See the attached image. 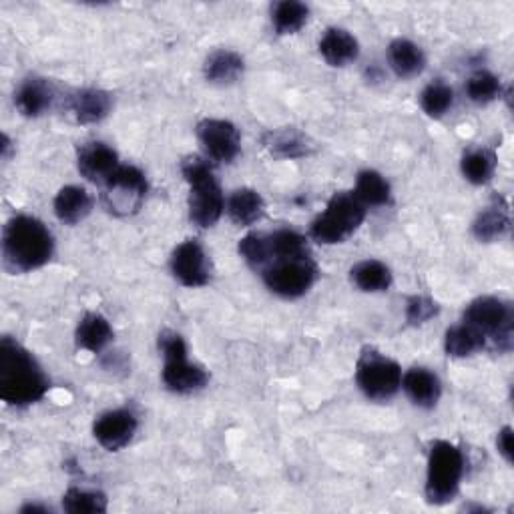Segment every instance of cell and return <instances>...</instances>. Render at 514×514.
<instances>
[{
    "label": "cell",
    "mask_w": 514,
    "mask_h": 514,
    "mask_svg": "<svg viewBox=\"0 0 514 514\" xmlns=\"http://www.w3.org/2000/svg\"><path fill=\"white\" fill-rule=\"evenodd\" d=\"M139 428L137 416L129 408H117L101 414L93 424L95 440L109 452L125 448Z\"/></svg>",
    "instance_id": "13"
},
{
    "label": "cell",
    "mask_w": 514,
    "mask_h": 514,
    "mask_svg": "<svg viewBox=\"0 0 514 514\" xmlns=\"http://www.w3.org/2000/svg\"><path fill=\"white\" fill-rule=\"evenodd\" d=\"M55 99V91L51 83L43 77H29L25 79L17 93H15V105L19 113L27 119H37L45 115Z\"/></svg>",
    "instance_id": "16"
},
{
    "label": "cell",
    "mask_w": 514,
    "mask_h": 514,
    "mask_svg": "<svg viewBox=\"0 0 514 514\" xmlns=\"http://www.w3.org/2000/svg\"><path fill=\"white\" fill-rule=\"evenodd\" d=\"M388 63L398 79H414L424 71L426 55L416 43L396 39L388 47Z\"/></svg>",
    "instance_id": "23"
},
{
    "label": "cell",
    "mask_w": 514,
    "mask_h": 514,
    "mask_svg": "<svg viewBox=\"0 0 514 514\" xmlns=\"http://www.w3.org/2000/svg\"><path fill=\"white\" fill-rule=\"evenodd\" d=\"M119 165L121 163H119L117 151L103 141H93L83 145L77 155L79 173L97 185H103Z\"/></svg>",
    "instance_id": "14"
},
{
    "label": "cell",
    "mask_w": 514,
    "mask_h": 514,
    "mask_svg": "<svg viewBox=\"0 0 514 514\" xmlns=\"http://www.w3.org/2000/svg\"><path fill=\"white\" fill-rule=\"evenodd\" d=\"M466 95L476 105H488L502 95L500 79L490 71H476L466 81Z\"/></svg>",
    "instance_id": "34"
},
{
    "label": "cell",
    "mask_w": 514,
    "mask_h": 514,
    "mask_svg": "<svg viewBox=\"0 0 514 514\" xmlns=\"http://www.w3.org/2000/svg\"><path fill=\"white\" fill-rule=\"evenodd\" d=\"M354 195L366 205V207H382L388 205L392 199V187L388 179L374 171V169H364L356 177V189Z\"/></svg>",
    "instance_id": "28"
},
{
    "label": "cell",
    "mask_w": 514,
    "mask_h": 514,
    "mask_svg": "<svg viewBox=\"0 0 514 514\" xmlns=\"http://www.w3.org/2000/svg\"><path fill=\"white\" fill-rule=\"evenodd\" d=\"M264 147L278 159H300L312 151L308 137L294 127L268 131L264 135Z\"/></svg>",
    "instance_id": "25"
},
{
    "label": "cell",
    "mask_w": 514,
    "mask_h": 514,
    "mask_svg": "<svg viewBox=\"0 0 514 514\" xmlns=\"http://www.w3.org/2000/svg\"><path fill=\"white\" fill-rule=\"evenodd\" d=\"M237 249H239V255L243 257V262L253 270L264 272L272 260L268 233H257V231L247 233L243 239H239Z\"/></svg>",
    "instance_id": "32"
},
{
    "label": "cell",
    "mask_w": 514,
    "mask_h": 514,
    "mask_svg": "<svg viewBox=\"0 0 514 514\" xmlns=\"http://www.w3.org/2000/svg\"><path fill=\"white\" fill-rule=\"evenodd\" d=\"M262 276L272 294L284 300H298L314 288L318 280V266L312 255L282 257V260H274Z\"/></svg>",
    "instance_id": "9"
},
{
    "label": "cell",
    "mask_w": 514,
    "mask_h": 514,
    "mask_svg": "<svg viewBox=\"0 0 514 514\" xmlns=\"http://www.w3.org/2000/svg\"><path fill=\"white\" fill-rule=\"evenodd\" d=\"M356 384L372 402H388L402 388V368L396 360L366 346L356 362Z\"/></svg>",
    "instance_id": "7"
},
{
    "label": "cell",
    "mask_w": 514,
    "mask_h": 514,
    "mask_svg": "<svg viewBox=\"0 0 514 514\" xmlns=\"http://www.w3.org/2000/svg\"><path fill=\"white\" fill-rule=\"evenodd\" d=\"M245 61L239 53L231 49H217L207 55L203 63L205 81L211 85H233L243 77Z\"/></svg>",
    "instance_id": "18"
},
{
    "label": "cell",
    "mask_w": 514,
    "mask_h": 514,
    "mask_svg": "<svg viewBox=\"0 0 514 514\" xmlns=\"http://www.w3.org/2000/svg\"><path fill=\"white\" fill-rule=\"evenodd\" d=\"M462 175L472 185H486L496 171V155L486 147H476L464 153L460 161Z\"/></svg>",
    "instance_id": "30"
},
{
    "label": "cell",
    "mask_w": 514,
    "mask_h": 514,
    "mask_svg": "<svg viewBox=\"0 0 514 514\" xmlns=\"http://www.w3.org/2000/svg\"><path fill=\"white\" fill-rule=\"evenodd\" d=\"M113 336L109 320L97 312H87L75 332L77 346L91 354H101L113 342Z\"/></svg>",
    "instance_id": "24"
},
{
    "label": "cell",
    "mask_w": 514,
    "mask_h": 514,
    "mask_svg": "<svg viewBox=\"0 0 514 514\" xmlns=\"http://www.w3.org/2000/svg\"><path fill=\"white\" fill-rule=\"evenodd\" d=\"M55 215L67 225H77L85 221L93 211V197L81 185H67L55 197Z\"/></svg>",
    "instance_id": "21"
},
{
    "label": "cell",
    "mask_w": 514,
    "mask_h": 514,
    "mask_svg": "<svg viewBox=\"0 0 514 514\" xmlns=\"http://www.w3.org/2000/svg\"><path fill=\"white\" fill-rule=\"evenodd\" d=\"M107 508L109 500L101 490L71 486L63 496V510L69 514H103Z\"/></svg>",
    "instance_id": "31"
},
{
    "label": "cell",
    "mask_w": 514,
    "mask_h": 514,
    "mask_svg": "<svg viewBox=\"0 0 514 514\" xmlns=\"http://www.w3.org/2000/svg\"><path fill=\"white\" fill-rule=\"evenodd\" d=\"M366 213L368 207L354 195V191H338L330 197L324 213L312 221L310 235L322 245L344 243L360 229Z\"/></svg>",
    "instance_id": "4"
},
{
    "label": "cell",
    "mask_w": 514,
    "mask_h": 514,
    "mask_svg": "<svg viewBox=\"0 0 514 514\" xmlns=\"http://www.w3.org/2000/svg\"><path fill=\"white\" fill-rule=\"evenodd\" d=\"M402 390L406 392V396L412 400L414 406L430 410L438 404L442 396V382L434 372L418 366L402 374Z\"/></svg>",
    "instance_id": "17"
},
{
    "label": "cell",
    "mask_w": 514,
    "mask_h": 514,
    "mask_svg": "<svg viewBox=\"0 0 514 514\" xmlns=\"http://www.w3.org/2000/svg\"><path fill=\"white\" fill-rule=\"evenodd\" d=\"M496 448H498V454L508 462L512 464L514 460V444H512V428L510 426H504L498 436H496Z\"/></svg>",
    "instance_id": "36"
},
{
    "label": "cell",
    "mask_w": 514,
    "mask_h": 514,
    "mask_svg": "<svg viewBox=\"0 0 514 514\" xmlns=\"http://www.w3.org/2000/svg\"><path fill=\"white\" fill-rule=\"evenodd\" d=\"M181 173L189 185L191 223L199 229L213 227L225 211V197L209 161L191 155L181 161Z\"/></svg>",
    "instance_id": "3"
},
{
    "label": "cell",
    "mask_w": 514,
    "mask_h": 514,
    "mask_svg": "<svg viewBox=\"0 0 514 514\" xmlns=\"http://www.w3.org/2000/svg\"><path fill=\"white\" fill-rule=\"evenodd\" d=\"M452 105H454V91L444 81H434L426 85L424 91L420 93V107L432 119L444 117L452 109Z\"/></svg>",
    "instance_id": "33"
},
{
    "label": "cell",
    "mask_w": 514,
    "mask_h": 514,
    "mask_svg": "<svg viewBox=\"0 0 514 514\" xmlns=\"http://www.w3.org/2000/svg\"><path fill=\"white\" fill-rule=\"evenodd\" d=\"M352 284L366 294H380L388 292L394 278L390 268L380 260H362L350 270Z\"/></svg>",
    "instance_id": "26"
},
{
    "label": "cell",
    "mask_w": 514,
    "mask_h": 514,
    "mask_svg": "<svg viewBox=\"0 0 514 514\" xmlns=\"http://www.w3.org/2000/svg\"><path fill=\"white\" fill-rule=\"evenodd\" d=\"M508 229H510V211H508V203L500 195L494 197L490 205L482 209L472 223L474 237L484 243L504 237Z\"/></svg>",
    "instance_id": "20"
},
{
    "label": "cell",
    "mask_w": 514,
    "mask_h": 514,
    "mask_svg": "<svg viewBox=\"0 0 514 514\" xmlns=\"http://www.w3.org/2000/svg\"><path fill=\"white\" fill-rule=\"evenodd\" d=\"M55 237L33 215H15L3 229V266L9 274H29L51 262Z\"/></svg>",
    "instance_id": "2"
},
{
    "label": "cell",
    "mask_w": 514,
    "mask_h": 514,
    "mask_svg": "<svg viewBox=\"0 0 514 514\" xmlns=\"http://www.w3.org/2000/svg\"><path fill=\"white\" fill-rule=\"evenodd\" d=\"M51 380L37 358L15 338L0 340V398L9 406L25 408L41 402Z\"/></svg>",
    "instance_id": "1"
},
{
    "label": "cell",
    "mask_w": 514,
    "mask_h": 514,
    "mask_svg": "<svg viewBox=\"0 0 514 514\" xmlns=\"http://www.w3.org/2000/svg\"><path fill=\"white\" fill-rule=\"evenodd\" d=\"M197 139L213 163H231L241 149L237 127L225 119H201L197 123Z\"/></svg>",
    "instance_id": "11"
},
{
    "label": "cell",
    "mask_w": 514,
    "mask_h": 514,
    "mask_svg": "<svg viewBox=\"0 0 514 514\" xmlns=\"http://www.w3.org/2000/svg\"><path fill=\"white\" fill-rule=\"evenodd\" d=\"M113 109V97L103 89H81L69 99V111L79 125L101 123Z\"/></svg>",
    "instance_id": "15"
},
{
    "label": "cell",
    "mask_w": 514,
    "mask_h": 514,
    "mask_svg": "<svg viewBox=\"0 0 514 514\" xmlns=\"http://www.w3.org/2000/svg\"><path fill=\"white\" fill-rule=\"evenodd\" d=\"M462 322L478 330L486 342L490 340L500 352H508L512 348L514 316L510 304L504 300L496 296H482L472 300L464 310Z\"/></svg>",
    "instance_id": "8"
},
{
    "label": "cell",
    "mask_w": 514,
    "mask_h": 514,
    "mask_svg": "<svg viewBox=\"0 0 514 514\" xmlns=\"http://www.w3.org/2000/svg\"><path fill=\"white\" fill-rule=\"evenodd\" d=\"M21 512L23 514H29V512H51V508L49 506H43V504H25L23 508H21Z\"/></svg>",
    "instance_id": "37"
},
{
    "label": "cell",
    "mask_w": 514,
    "mask_h": 514,
    "mask_svg": "<svg viewBox=\"0 0 514 514\" xmlns=\"http://www.w3.org/2000/svg\"><path fill=\"white\" fill-rule=\"evenodd\" d=\"M225 209L233 223L241 227H249L264 217L266 201L255 189L241 187L229 195Z\"/></svg>",
    "instance_id": "22"
},
{
    "label": "cell",
    "mask_w": 514,
    "mask_h": 514,
    "mask_svg": "<svg viewBox=\"0 0 514 514\" xmlns=\"http://www.w3.org/2000/svg\"><path fill=\"white\" fill-rule=\"evenodd\" d=\"M320 55L330 67H346L360 55L358 39L340 27H332L320 39Z\"/></svg>",
    "instance_id": "19"
},
{
    "label": "cell",
    "mask_w": 514,
    "mask_h": 514,
    "mask_svg": "<svg viewBox=\"0 0 514 514\" xmlns=\"http://www.w3.org/2000/svg\"><path fill=\"white\" fill-rule=\"evenodd\" d=\"M440 312V306L428 298V296H412L406 302V322L408 326H422L436 318Z\"/></svg>",
    "instance_id": "35"
},
{
    "label": "cell",
    "mask_w": 514,
    "mask_h": 514,
    "mask_svg": "<svg viewBox=\"0 0 514 514\" xmlns=\"http://www.w3.org/2000/svg\"><path fill=\"white\" fill-rule=\"evenodd\" d=\"M171 274L185 288H203L211 280V264L197 239H185L173 249Z\"/></svg>",
    "instance_id": "12"
},
{
    "label": "cell",
    "mask_w": 514,
    "mask_h": 514,
    "mask_svg": "<svg viewBox=\"0 0 514 514\" xmlns=\"http://www.w3.org/2000/svg\"><path fill=\"white\" fill-rule=\"evenodd\" d=\"M462 476H464L462 450L448 440L432 442L428 452V468H426V488H424L426 500L434 506L452 502L460 490Z\"/></svg>",
    "instance_id": "5"
},
{
    "label": "cell",
    "mask_w": 514,
    "mask_h": 514,
    "mask_svg": "<svg viewBox=\"0 0 514 514\" xmlns=\"http://www.w3.org/2000/svg\"><path fill=\"white\" fill-rule=\"evenodd\" d=\"M103 205L115 217L135 215L149 191L145 173L135 165H119L115 173L101 185Z\"/></svg>",
    "instance_id": "10"
},
{
    "label": "cell",
    "mask_w": 514,
    "mask_h": 514,
    "mask_svg": "<svg viewBox=\"0 0 514 514\" xmlns=\"http://www.w3.org/2000/svg\"><path fill=\"white\" fill-rule=\"evenodd\" d=\"M484 348H486V338L464 322L446 330L444 350L450 358H470Z\"/></svg>",
    "instance_id": "27"
},
{
    "label": "cell",
    "mask_w": 514,
    "mask_h": 514,
    "mask_svg": "<svg viewBox=\"0 0 514 514\" xmlns=\"http://www.w3.org/2000/svg\"><path fill=\"white\" fill-rule=\"evenodd\" d=\"M310 17V7L300 0H280L272 7V23L280 37L296 35L304 29Z\"/></svg>",
    "instance_id": "29"
},
{
    "label": "cell",
    "mask_w": 514,
    "mask_h": 514,
    "mask_svg": "<svg viewBox=\"0 0 514 514\" xmlns=\"http://www.w3.org/2000/svg\"><path fill=\"white\" fill-rule=\"evenodd\" d=\"M159 350L165 360L163 384L169 392L187 396V394H195L207 386V382H209L207 372L201 366L189 362L187 344L177 332L163 330L159 334Z\"/></svg>",
    "instance_id": "6"
}]
</instances>
